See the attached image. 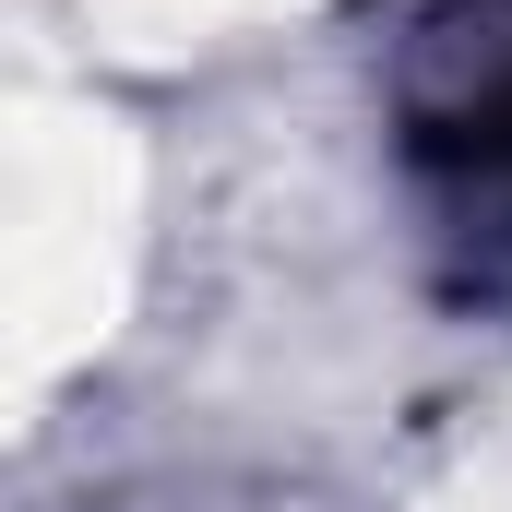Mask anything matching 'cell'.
<instances>
[{
  "instance_id": "1",
  "label": "cell",
  "mask_w": 512,
  "mask_h": 512,
  "mask_svg": "<svg viewBox=\"0 0 512 512\" xmlns=\"http://www.w3.org/2000/svg\"><path fill=\"white\" fill-rule=\"evenodd\" d=\"M405 167L477 286H512V0H429L393 48Z\"/></svg>"
}]
</instances>
